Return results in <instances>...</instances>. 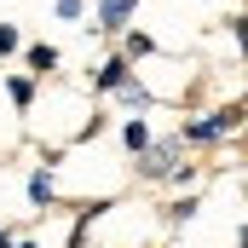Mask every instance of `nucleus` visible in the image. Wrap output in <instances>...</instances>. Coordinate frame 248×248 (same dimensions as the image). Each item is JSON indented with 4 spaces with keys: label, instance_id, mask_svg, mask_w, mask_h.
Instances as JSON below:
<instances>
[{
    "label": "nucleus",
    "instance_id": "obj_10",
    "mask_svg": "<svg viewBox=\"0 0 248 248\" xmlns=\"http://www.w3.org/2000/svg\"><path fill=\"white\" fill-rule=\"evenodd\" d=\"M196 214H202V196H196V190H185V196L168 202V225H190Z\"/></svg>",
    "mask_w": 248,
    "mask_h": 248
},
{
    "label": "nucleus",
    "instance_id": "obj_4",
    "mask_svg": "<svg viewBox=\"0 0 248 248\" xmlns=\"http://www.w3.org/2000/svg\"><path fill=\"white\" fill-rule=\"evenodd\" d=\"M116 208V196H93L81 214H75V225H69V248H87V231H93V219H104Z\"/></svg>",
    "mask_w": 248,
    "mask_h": 248
},
{
    "label": "nucleus",
    "instance_id": "obj_6",
    "mask_svg": "<svg viewBox=\"0 0 248 248\" xmlns=\"http://www.w3.org/2000/svg\"><path fill=\"white\" fill-rule=\"evenodd\" d=\"M52 202H58V190H52V168H35V173H29V208L46 214Z\"/></svg>",
    "mask_w": 248,
    "mask_h": 248
},
{
    "label": "nucleus",
    "instance_id": "obj_2",
    "mask_svg": "<svg viewBox=\"0 0 248 248\" xmlns=\"http://www.w3.org/2000/svg\"><path fill=\"white\" fill-rule=\"evenodd\" d=\"M179 139H150V150L139 156V179H168L173 168H179Z\"/></svg>",
    "mask_w": 248,
    "mask_h": 248
},
{
    "label": "nucleus",
    "instance_id": "obj_1",
    "mask_svg": "<svg viewBox=\"0 0 248 248\" xmlns=\"http://www.w3.org/2000/svg\"><path fill=\"white\" fill-rule=\"evenodd\" d=\"M231 133H243V104H219V110H208L202 122H185L179 144H219V139H231Z\"/></svg>",
    "mask_w": 248,
    "mask_h": 248
},
{
    "label": "nucleus",
    "instance_id": "obj_12",
    "mask_svg": "<svg viewBox=\"0 0 248 248\" xmlns=\"http://www.w3.org/2000/svg\"><path fill=\"white\" fill-rule=\"evenodd\" d=\"M116 98H122L127 110H150V104H156V98H150V87H144V81H139V75H133V81H127L122 93H116Z\"/></svg>",
    "mask_w": 248,
    "mask_h": 248
},
{
    "label": "nucleus",
    "instance_id": "obj_5",
    "mask_svg": "<svg viewBox=\"0 0 248 248\" xmlns=\"http://www.w3.org/2000/svg\"><path fill=\"white\" fill-rule=\"evenodd\" d=\"M127 81H133V63L116 52V58H104V63H98V75H93V93H122Z\"/></svg>",
    "mask_w": 248,
    "mask_h": 248
},
{
    "label": "nucleus",
    "instance_id": "obj_17",
    "mask_svg": "<svg viewBox=\"0 0 248 248\" xmlns=\"http://www.w3.org/2000/svg\"><path fill=\"white\" fill-rule=\"evenodd\" d=\"M17 248H41V243H35V237H17Z\"/></svg>",
    "mask_w": 248,
    "mask_h": 248
},
{
    "label": "nucleus",
    "instance_id": "obj_8",
    "mask_svg": "<svg viewBox=\"0 0 248 248\" xmlns=\"http://www.w3.org/2000/svg\"><path fill=\"white\" fill-rule=\"evenodd\" d=\"M122 144L133 156H144V150H150V122H144V116H127L122 122Z\"/></svg>",
    "mask_w": 248,
    "mask_h": 248
},
{
    "label": "nucleus",
    "instance_id": "obj_13",
    "mask_svg": "<svg viewBox=\"0 0 248 248\" xmlns=\"http://www.w3.org/2000/svg\"><path fill=\"white\" fill-rule=\"evenodd\" d=\"M12 52H23V29L17 23H0V58H12Z\"/></svg>",
    "mask_w": 248,
    "mask_h": 248
},
{
    "label": "nucleus",
    "instance_id": "obj_19",
    "mask_svg": "<svg viewBox=\"0 0 248 248\" xmlns=\"http://www.w3.org/2000/svg\"><path fill=\"white\" fill-rule=\"evenodd\" d=\"M243 58H248V41H243Z\"/></svg>",
    "mask_w": 248,
    "mask_h": 248
},
{
    "label": "nucleus",
    "instance_id": "obj_7",
    "mask_svg": "<svg viewBox=\"0 0 248 248\" xmlns=\"http://www.w3.org/2000/svg\"><path fill=\"white\" fill-rule=\"evenodd\" d=\"M23 63H29V81H35V75H52V69H58V46L35 41V46H23Z\"/></svg>",
    "mask_w": 248,
    "mask_h": 248
},
{
    "label": "nucleus",
    "instance_id": "obj_9",
    "mask_svg": "<svg viewBox=\"0 0 248 248\" xmlns=\"http://www.w3.org/2000/svg\"><path fill=\"white\" fill-rule=\"evenodd\" d=\"M6 98H12V110L29 116V110H35V81H29V75H6Z\"/></svg>",
    "mask_w": 248,
    "mask_h": 248
},
{
    "label": "nucleus",
    "instance_id": "obj_11",
    "mask_svg": "<svg viewBox=\"0 0 248 248\" xmlns=\"http://www.w3.org/2000/svg\"><path fill=\"white\" fill-rule=\"evenodd\" d=\"M150 52H156V41H150L144 29H127V35H122V58L127 63H133V58H150Z\"/></svg>",
    "mask_w": 248,
    "mask_h": 248
},
{
    "label": "nucleus",
    "instance_id": "obj_15",
    "mask_svg": "<svg viewBox=\"0 0 248 248\" xmlns=\"http://www.w3.org/2000/svg\"><path fill=\"white\" fill-rule=\"evenodd\" d=\"M231 35H237V41H248V12H243V17H231Z\"/></svg>",
    "mask_w": 248,
    "mask_h": 248
},
{
    "label": "nucleus",
    "instance_id": "obj_14",
    "mask_svg": "<svg viewBox=\"0 0 248 248\" xmlns=\"http://www.w3.org/2000/svg\"><path fill=\"white\" fill-rule=\"evenodd\" d=\"M52 12H58L63 23H81V12H87V6H81V0H52Z\"/></svg>",
    "mask_w": 248,
    "mask_h": 248
},
{
    "label": "nucleus",
    "instance_id": "obj_3",
    "mask_svg": "<svg viewBox=\"0 0 248 248\" xmlns=\"http://www.w3.org/2000/svg\"><path fill=\"white\" fill-rule=\"evenodd\" d=\"M139 17V0H98V35H127V23Z\"/></svg>",
    "mask_w": 248,
    "mask_h": 248
},
{
    "label": "nucleus",
    "instance_id": "obj_18",
    "mask_svg": "<svg viewBox=\"0 0 248 248\" xmlns=\"http://www.w3.org/2000/svg\"><path fill=\"white\" fill-rule=\"evenodd\" d=\"M237 248H248V225H243V231H237Z\"/></svg>",
    "mask_w": 248,
    "mask_h": 248
},
{
    "label": "nucleus",
    "instance_id": "obj_16",
    "mask_svg": "<svg viewBox=\"0 0 248 248\" xmlns=\"http://www.w3.org/2000/svg\"><path fill=\"white\" fill-rule=\"evenodd\" d=\"M0 248H17V231L12 225H0Z\"/></svg>",
    "mask_w": 248,
    "mask_h": 248
}]
</instances>
